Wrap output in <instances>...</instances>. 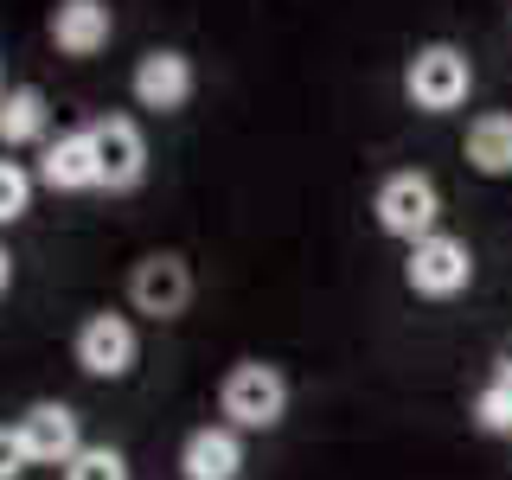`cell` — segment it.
I'll list each match as a JSON object with an SVG mask.
<instances>
[{"instance_id": "obj_16", "label": "cell", "mask_w": 512, "mask_h": 480, "mask_svg": "<svg viewBox=\"0 0 512 480\" xmlns=\"http://www.w3.org/2000/svg\"><path fill=\"white\" fill-rule=\"evenodd\" d=\"M26 205H32V173L20 160H0V224L26 218Z\"/></svg>"}, {"instance_id": "obj_7", "label": "cell", "mask_w": 512, "mask_h": 480, "mask_svg": "<svg viewBox=\"0 0 512 480\" xmlns=\"http://www.w3.org/2000/svg\"><path fill=\"white\" fill-rule=\"evenodd\" d=\"M13 436H20V455L45 461V468H71V455L84 448L77 442V410L71 404H32L20 423H13Z\"/></svg>"}, {"instance_id": "obj_18", "label": "cell", "mask_w": 512, "mask_h": 480, "mask_svg": "<svg viewBox=\"0 0 512 480\" xmlns=\"http://www.w3.org/2000/svg\"><path fill=\"white\" fill-rule=\"evenodd\" d=\"M20 468H26V455H20V436H13V429L0 423V480H13Z\"/></svg>"}, {"instance_id": "obj_14", "label": "cell", "mask_w": 512, "mask_h": 480, "mask_svg": "<svg viewBox=\"0 0 512 480\" xmlns=\"http://www.w3.org/2000/svg\"><path fill=\"white\" fill-rule=\"evenodd\" d=\"M45 122H52V109H45V96L20 84V90H0V148H26V141H45Z\"/></svg>"}, {"instance_id": "obj_1", "label": "cell", "mask_w": 512, "mask_h": 480, "mask_svg": "<svg viewBox=\"0 0 512 480\" xmlns=\"http://www.w3.org/2000/svg\"><path fill=\"white\" fill-rule=\"evenodd\" d=\"M468 90H474V64H468L461 45H448V39L423 45V52L410 58V71H404V96L423 109V116H448V109H461Z\"/></svg>"}, {"instance_id": "obj_20", "label": "cell", "mask_w": 512, "mask_h": 480, "mask_svg": "<svg viewBox=\"0 0 512 480\" xmlns=\"http://www.w3.org/2000/svg\"><path fill=\"white\" fill-rule=\"evenodd\" d=\"M500 384H506V391H512V352H506V359H500Z\"/></svg>"}, {"instance_id": "obj_2", "label": "cell", "mask_w": 512, "mask_h": 480, "mask_svg": "<svg viewBox=\"0 0 512 480\" xmlns=\"http://www.w3.org/2000/svg\"><path fill=\"white\" fill-rule=\"evenodd\" d=\"M218 410L231 416V429H276L288 416V378L263 359L231 365L218 384Z\"/></svg>"}, {"instance_id": "obj_9", "label": "cell", "mask_w": 512, "mask_h": 480, "mask_svg": "<svg viewBox=\"0 0 512 480\" xmlns=\"http://www.w3.org/2000/svg\"><path fill=\"white\" fill-rule=\"evenodd\" d=\"M135 103L154 109V116H173V109L192 103V58L186 52H148L135 64Z\"/></svg>"}, {"instance_id": "obj_19", "label": "cell", "mask_w": 512, "mask_h": 480, "mask_svg": "<svg viewBox=\"0 0 512 480\" xmlns=\"http://www.w3.org/2000/svg\"><path fill=\"white\" fill-rule=\"evenodd\" d=\"M7 282H13V256L0 250V295H7Z\"/></svg>"}, {"instance_id": "obj_6", "label": "cell", "mask_w": 512, "mask_h": 480, "mask_svg": "<svg viewBox=\"0 0 512 480\" xmlns=\"http://www.w3.org/2000/svg\"><path fill=\"white\" fill-rule=\"evenodd\" d=\"M128 301H135L141 314H154V320L186 314V301H192V269H186V256H173V250L141 256L135 276H128Z\"/></svg>"}, {"instance_id": "obj_17", "label": "cell", "mask_w": 512, "mask_h": 480, "mask_svg": "<svg viewBox=\"0 0 512 480\" xmlns=\"http://www.w3.org/2000/svg\"><path fill=\"white\" fill-rule=\"evenodd\" d=\"M474 423L487 429V436H512V391H506L500 378H493L487 391L474 397Z\"/></svg>"}, {"instance_id": "obj_12", "label": "cell", "mask_w": 512, "mask_h": 480, "mask_svg": "<svg viewBox=\"0 0 512 480\" xmlns=\"http://www.w3.org/2000/svg\"><path fill=\"white\" fill-rule=\"evenodd\" d=\"M39 180L52 186V192H90V186H103V173H96V148H90V128H71V135L45 141Z\"/></svg>"}, {"instance_id": "obj_8", "label": "cell", "mask_w": 512, "mask_h": 480, "mask_svg": "<svg viewBox=\"0 0 512 480\" xmlns=\"http://www.w3.org/2000/svg\"><path fill=\"white\" fill-rule=\"evenodd\" d=\"M135 327H128L122 314H90L84 327H77V365H84L90 378H122V372H135Z\"/></svg>"}, {"instance_id": "obj_10", "label": "cell", "mask_w": 512, "mask_h": 480, "mask_svg": "<svg viewBox=\"0 0 512 480\" xmlns=\"http://www.w3.org/2000/svg\"><path fill=\"white\" fill-rule=\"evenodd\" d=\"M180 474L186 480H237L244 474V442H237L231 423H205L192 429L180 448Z\"/></svg>"}, {"instance_id": "obj_5", "label": "cell", "mask_w": 512, "mask_h": 480, "mask_svg": "<svg viewBox=\"0 0 512 480\" xmlns=\"http://www.w3.org/2000/svg\"><path fill=\"white\" fill-rule=\"evenodd\" d=\"M90 148H96V173L109 192H135L148 180V141L128 116H96L90 122Z\"/></svg>"}, {"instance_id": "obj_13", "label": "cell", "mask_w": 512, "mask_h": 480, "mask_svg": "<svg viewBox=\"0 0 512 480\" xmlns=\"http://www.w3.org/2000/svg\"><path fill=\"white\" fill-rule=\"evenodd\" d=\"M461 154H468V167L487 173V180H512V109H487V116H474Z\"/></svg>"}, {"instance_id": "obj_11", "label": "cell", "mask_w": 512, "mask_h": 480, "mask_svg": "<svg viewBox=\"0 0 512 480\" xmlns=\"http://www.w3.org/2000/svg\"><path fill=\"white\" fill-rule=\"evenodd\" d=\"M109 32H116V20H109L103 0H58L52 7V45L64 58H96L109 45Z\"/></svg>"}, {"instance_id": "obj_3", "label": "cell", "mask_w": 512, "mask_h": 480, "mask_svg": "<svg viewBox=\"0 0 512 480\" xmlns=\"http://www.w3.org/2000/svg\"><path fill=\"white\" fill-rule=\"evenodd\" d=\"M372 212H378V224H384L391 237H404V244H423V237H436L442 192H436V180H429V173L404 167V173H391V180L378 186Z\"/></svg>"}, {"instance_id": "obj_4", "label": "cell", "mask_w": 512, "mask_h": 480, "mask_svg": "<svg viewBox=\"0 0 512 480\" xmlns=\"http://www.w3.org/2000/svg\"><path fill=\"white\" fill-rule=\"evenodd\" d=\"M404 282L416 288L423 301H455L461 288L474 282V250L461 244V237H423V244H410V263H404Z\"/></svg>"}, {"instance_id": "obj_15", "label": "cell", "mask_w": 512, "mask_h": 480, "mask_svg": "<svg viewBox=\"0 0 512 480\" xmlns=\"http://www.w3.org/2000/svg\"><path fill=\"white\" fill-rule=\"evenodd\" d=\"M64 480H128V461L116 455V448H77Z\"/></svg>"}]
</instances>
